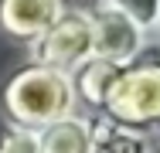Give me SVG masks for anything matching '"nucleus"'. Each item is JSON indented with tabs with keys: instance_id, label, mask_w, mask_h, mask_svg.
<instances>
[{
	"instance_id": "obj_1",
	"label": "nucleus",
	"mask_w": 160,
	"mask_h": 153,
	"mask_svg": "<svg viewBox=\"0 0 160 153\" xmlns=\"http://www.w3.org/2000/svg\"><path fill=\"white\" fill-rule=\"evenodd\" d=\"M0 106H3V116H7L10 126L38 133V129L51 126L55 119L72 116L75 95H72V85H68V75L31 61L3 82Z\"/></svg>"
},
{
	"instance_id": "obj_2",
	"label": "nucleus",
	"mask_w": 160,
	"mask_h": 153,
	"mask_svg": "<svg viewBox=\"0 0 160 153\" xmlns=\"http://www.w3.org/2000/svg\"><path fill=\"white\" fill-rule=\"evenodd\" d=\"M116 129L147 133L160 126V58L129 61L109 92L102 112Z\"/></svg>"
},
{
	"instance_id": "obj_3",
	"label": "nucleus",
	"mask_w": 160,
	"mask_h": 153,
	"mask_svg": "<svg viewBox=\"0 0 160 153\" xmlns=\"http://www.w3.org/2000/svg\"><path fill=\"white\" fill-rule=\"evenodd\" d=\"M85 58H92V24L85 10H62L55 24L31 41V61L62 75L78 68Z\"/></svg>"
},
{
	"instance_id": "obj_4",
	"label": "nucleus",
	"mask_w": 160,
	"mask_h": 153,
	"mask_svg": "<svg viewBox=\"0 0 160 153\" xmlns=\"http://www.w3.org/2000/svg\"><path fill=\"white\" fill-rule=\"evenodd\" d=\"M89 24H92V55L96 58L129 65L143 51V27L123 10L102 3L96 14H89Z\"/></svg>"
},
{
	"instance_id": "obj_5",
	"label": "nucleus",
	"mask_w": 160,
	"mask_h": 153,
	"mask_svg": "<svg viewBox=\"0 0 160 153\" xmlns=\"http://www.w3.org/2000/svg\"><path fill=\"white\" fill-rule=\"evenodd\" d=\"M62 10V0H0V31L31 44L55 24Z\"/></svg>"
},
{
	"instance_id": "obj_6",
	"label": "nucleus",
	"mask_w": 160,
	"mask_h": 153,
	"mask_svg": "<svg viewBox=\"0 0 160 153\" xmlns=\"http://www.w3.org/2000/svg\"><path fill=\"white\" fill-rule=\"evenodd\" d=\"M123 68H126V65L96 58V55L85 58L78 68L68 72V85H72L75 102H85V106L99 116L102 106H106V99H109V92H112V85H116V78L123 75Z\"/></svg>"
},
{
	"instance_id": "obj_7",
	"label": "nucleus",
	"mask_w": 160,
	"mask_h": 153,
	"mask_svg": "<svg viewBox=\"0 0 160 153\" xmlns=\"http://www.w3.org/2000/svg\"><path fill=\"white\" fill-rule=\"evenodd\" d=\"M38 146L41 153H92L89 119H78V116L55 119L51 126L38 129Z\"/></svg>"
},
{
	"instance_id": "obj_8",
	"label": "nucleus",
	"mask_w": 160,
	"mask_h": 153,
	"mask_svg": "<svg viewBox=\"0 0 160 153\" xmlns=\"http://www.w3.org/2000/svg\"><path fill=\"white\" fill-rule=\"evenodd\" d=\"M89 133H92V153H150L147 140L140 133L129 129H116L109 119H89Z\"/></svg>"
},
{
	"instance_id": "obj_9",
	"label": "nucleus",
	"mask_w": 160,
	"mask_h": 153,
	"mask_svg": "<svg viewBox=\"0 0 160 153\" xmlns=\"http://www.w3.org/2000/svg\"><path fill=\"white\" fill-rule=\"evenodd\" d=\"M106 7H116L123 10L126 17H133L140 27H157V17H160V0H102Z\"/></svg>"
},
{
	"instance_id": "obj_10",
	"label": "nucleus",
	"mask_w": 160,
	"mask_h": 153,
	"mask_svg": "<svg viewBox=\"0 0 160 153\" xmlns=\"http://www.w3.org/2000/svg\"><path fill=\"white\" fill-rule=\"evenodd\" d=\"M0 153H41L38 133L21 129V126H0Z\"/></svg>"
},
{
	"instance_id": "obj_11",
	"label": "nucleus",
	"mask_w": 160,
	"mask_h": 153,
	"mask_svg": "<svg viewBox=\"0 0 160 153\" xmlns=\"http://www.w3.org/2000/svg\"><path fill=\"white\" fill-rule=\"evenodd\" d=\"M157 27H160V17H157Z\"/></svg>"
},
{
	"instance_id": "obj_12",
	"label": "nucleus",
	"mask_w": 160,
	"mask_h": 153,
	"mask_svg": "<svg viewBox=\"0 0 160 153\" xmlns=\"http://www.w3.org/2000/svg\"><path fill=\"white\" fill-rule=\"evenodd\" d=\"M153 153H160V150H153Z\"/></svg>"
}]
</instances>
